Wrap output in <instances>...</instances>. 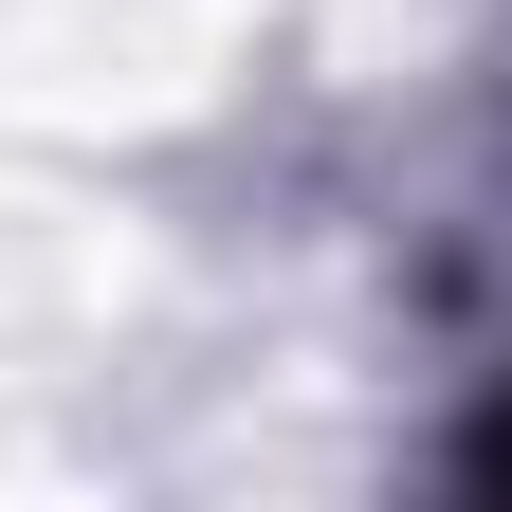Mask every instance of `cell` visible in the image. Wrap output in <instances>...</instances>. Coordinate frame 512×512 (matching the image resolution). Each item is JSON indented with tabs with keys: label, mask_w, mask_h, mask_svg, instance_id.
Segmentation results:
<instances>
[{
	"label": "cell",
	"mask_w": 512,
	"mask_h": 512,
	"mask_svg": "<svg viewBox=\"0 0 512 512\" xmlns=\"http://www.w3.org/2000/svg\"><path fill=\"white\" fill-rule=\"evenodd\" d=\"M494 476H512V439H494Z\"/></svg>",
	"instance_id": "obj_1"
}]
</instances>
